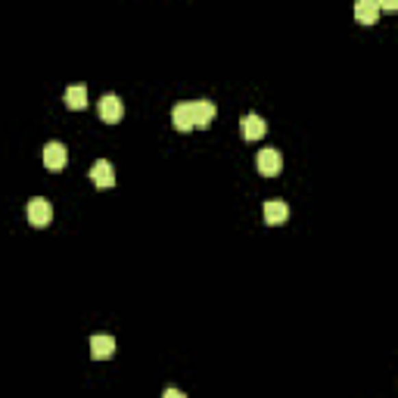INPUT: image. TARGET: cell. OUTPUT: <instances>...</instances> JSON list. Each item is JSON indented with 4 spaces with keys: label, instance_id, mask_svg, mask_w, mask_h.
I'll use <instances>...</instances> for the list:
<instances>
[{
    "label": "cell",
    "instance_id": "1",
    "mask_svg": "<svg viewBox=\"0 0 398 398\" xmlns=\"http://www.w3.org/2000/svg\"><path fill=\"white\" fill-rule=\"evenodd\" d=\"M25 215H28V224H32V227H47V224L53 221V206H50V199L34 196L32 203L25 206Z\"/></svg>",
    "mask_w": 398,
    "mask_h": 398
},
{
    "label": "cell",
    "instance_id": "2",
    "mask_svg": "<svg viewBox=\"0 0 398 398\" xmlns=\"http://www.w3.org/2000/svg\"><path fill=\"white\" fill-rule=\"evenodd\" d=\"M256 165H258V175L274 177V175H280V169H284V156H280V149L264 147V149H258Z\"/></svg>",
    "mask_w": 398,
    "mask_h": 398
},
{
    "label": "cell",
    "instance_id": "3",
    "mask_svg": "<svg viewBox=\"0 0 398 398\" xmlns=\"http://www.w3.org/2000/svg\"><path fill=\"white\" fill-rule=\"evenodd\" d=\"M122 115H125V103L119 100L115 94H106L100 100V119L106 125H115V122H122Z\"/></svg>",
    "mask_w": 398,
    "mask_h": 398
},
{
    "label": "cell",
    "instance_id": "4",
    "mask_svg": "<svg viewBox=\"0 0 398 398\" xmlns=\"http://www.w3.org/2000/svg\"><path fill=\"white\" fill-rule=\"evenodd\" d=\"M190 115H193V128H209L215 119V103L212 100H193L190 103Z\"/></svg>",
    "mask_w": 398,
    "mask_h": 398
},
{
    "label": "cell",
    "instance_id": "5",
    "mask_svg": "<svg viewBox=\"0 0 398 398\" xmlns=\"http://www.w3.org/2000/svg\"><path fill=\"white\" fill-rule=\"evenodd\" d=\"M264 131H268V125H264L262 115L249 112L240 119V134H243L246 140H258V137H264Z\"/></svg>",
    "mask_w": 398,
    "mask_h": 398
},
{
    "label": "cell",
    "instance_id": "6",
    "mask_svg": "<svg viewBox=\"0 0 398 398\" xmlns=\"http://www.w3.org/2000/svg\"><path fill=\"white\" fill-rule=\"evenodd\" d=\"M380 3L377 0H355V19L361 22V25H377L380 19Z\"/></svg>",
    "mask_w": 398,
    "mask_h": 398
},
{
    "label": "cell",
    "instance_id": "7",
    "mask_svg": "<svg viewBox=\"0 0 398 398\" xmlns=\"http://www.w3.org/2000/svg\"><path fill=\"white\" fill-rule=\"evenodd\" d=\"M66 159H69V153L60 140H50L47 147H44V165H47L50 171H60L62 165H66Z\"/></svg>",
    "mask_w": 398,
    "mask_h": 398
},
{
    "label": "cell",
    "instance_id": "8",
    "mask_svg": "<svg viewBox=\"0 0 398 398\" xmlns=\"http://www.w3.org/2000/svg\"><path fill=\"white\" fill-rule=\"evenodd\" d=\"M286 218H290V206H286L284 199H268V203H264V221H268L271 227L284 224Z\"/></svg>",
    "mask_w": 398,
    "mask_h": 398
},
{
    "label": "cell",
    "instance_id": "9",
    "mask_svg": "<svg viewBox=\"0 0 398 398\" xmlns=\"http://www.w3.org/2000/svg\"><path fill=\"white\" fill-rule=\"evenodd\" d=\"M90 181H94L97 187H103V190L112 187V184H115V169L106 162V159H100V162L90 165Z\"/></svg>",
    "mask_w": 398,
    "mask_h": 398
},
{
    "label": "cell",
    "instance_id": "10",
    "mask_svg": "<svg viewBox=\"0 0 398 398\" xmlns=\"http://www.w3.org/2000/svg\"><path fill=\"white\" fill-rule=\"evenodd\" d=\"M115 355V339L112 336H90V358L94 361H106Z\"/></svg>",
    "mask_w": 398,
    "mask_h": 398
},
{
    "label": "cell",
    "instance_id": "11",
    "mask_svg": "<svg viewBox=\"0 0 398 398\" xmlns=\"http://www.w3.org/2000/svg\"><path fill=\"white\" fill-rule=\"evenodd\" d=\"M171 125H175L181 134L193 131V115H190V103H181V106L171 109Z\"/></svg>",
    "mask_w": 398,
    "mask_h": 398
},
{
    "label": "cell",
    "instance_id": "12",
    "mask_svg": "<svg viewBox=\"0 0 398 398\" xmlns=\"http://www.w3.org/2000/svg\"><path fill=\"white\" fill-rule=\"evenodd\" d=\"M66 106L69 109H84L88 106V88L84 84H72V88H66Z\"/></svg>",
    "mask_w": 398,
    "mask_h": 398
},
{
    "label": "cell",
    "instance_id": "13",
    "mask_svg": "<svg viewBox=\"0 0 398 398\" xmlns=\"http://www.w3.org/2000/svg\"><path fill=\"white\" fill-rule=\"evenodd\" d=\"M380 10H386V13H395L398 10V0H377Z\"/></svg>",
    "mask_w": 398,
    "mask_h": 398
},
{
    "label": "cell",
    "instance_id": "14",
    "mask_svg": "<svg viewBox=\"0 0 398 398\" xmlns=\"http://www.w3.org/2000/svg\"><path fill=\"white\" fill-rule=\"evenodd\" d=\"M165 398H184L181 389H165Z\"/></svg>",
    "mask_w": 398,
    "mask_h": 398
}]
</instances>
